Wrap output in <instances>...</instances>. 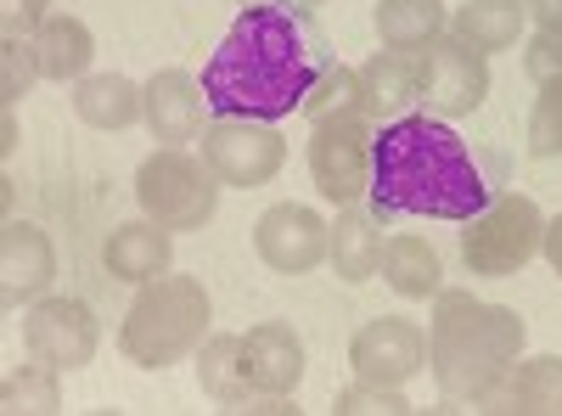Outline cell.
<instances>
[{
	"label": "cell",
	"mask_w": 562,
	"mask_h": 416,
	"mask_svg": "<svg viewBox=\"0 0 562 416\" xmlns=\"http://www.w3.org/2000/svg\"><path fill=\"white\" fill-rule=\"evenodd\" d=\"M495 411H524V416H557L562 411V355H535L512 366V378L490 400Z\"/></svg>",
	"instance_id": "cell-24"
},
{
	"label": "cell",
	"mask_w": 562,
	"mask_h": 416,
	"mask_svg": "<svg viewBox=\"0 0 562 416\" xmlns=\"http://www.w3.org/2000/svg\"><path fill=\"white\" fill-rule=\"evenodd\" d=\"M23 349H29V360L52 366V372H85L102 349L97 310L85 299H40L23 315Z\"/></svg>",
	"instance_id": "cell-9"
},
{
	"label": "cell",
	"mask_w": 562,
	"mask_h": 416,
	"mask_svg": "<svg viewBox=\"0 0 562 416\" xmlns=\"http://www.w3.org/2000/svg\"><path fill=\"white\" fill-rule=\"evenodd\" d=\"M34 52H40V68L45 79H85L90 74V57H97V34H90L79 18H45V29L34 34Z\"/></svg>",
	"instance_id": "cell-25"
},
{
	"label": "cell",
	"mask_w": 562,
	"mask_h": 416,
	"mask_svg": "<svg viewBox=\"0 0 562 416\" xmlns=\"http://www.w3.org/2000/svg\"><path fill=\"white\" fill-rule=\"evenodd\" d=\"M524 315L506 304H484L461 288H445L434 299V333H428V366L445 400L490 405L512 366L524 355Z\"/></svg>",
	"instance_id": "cell-3"
},
{
	"label": "cell",
	"mask_w": 562,
	"mask_h": 416,
	"mask_svg": "<svg viewBox=\"0 0 562 416\" xmlns=\"http://www.w3.org/2000/svg\"><path fill=\"white\" fill-rule=\"evenodd\" d=\"M74 113L90 130H124L147 113V85H135L124 74H85L74 85Z\"/></svg>",
	"instance_id": "cell-20"
},
{
	"label": "cell",
	"mask_w": 562,
	"mask_h": 416,
	"mask_svg": "<svg viewBox=\"0 0 562 416\" xmlns=\"http://www.w3.org/2000/svg\"><path fill=\"white\" fill-rule=\"evenodd\" d=\"M428 74H434V57L428 52H400V45H383L378 57L360 68L366 79V97H371V119H405L422 90H428Z\"/></svg>",
	"instance_id": "cell-15"
},
{
	"label": "cell",
	"mask_w": 562,
	"mask_h": 416,
	"mask_svg": "<svg viewBox=\"0 0 562 416\" xmlns=\"http://www.w3.org/2000/svg\"><path fill=\"white\" fill-rule=\"evenodd\" d=\"M293 7H304V12H315V7H321V0H293Z\"/></svg>",
	"instance_id": "cell-36"
},
{
	"label": "cell",
	"mask_w": 562,
	"mask_h": 416,
	"mask_svg": "<svg viewBox=\"0 0 562 416\" xmlns=\"http://www.w3.org/2000/svg\"><path fill=\"white\" fill-rule=\"evenodd\" d=\"M102 265H108L113 282L147 288V282H158V276H169V265H175V231L158 225V220L113 225V237L102 243Z\"/></svg>",
	"instance_id": "cell-14"
},
{
	"label": "cell",
	"mask_w": 562,
	"mask_h": 416,
	"mask_svg": "<svg viewBox=\"0 0 562 416\" xmlns=\"http://www.w3.org/2000/svg\"><path fill=\"white\" fill-rule=\"evenodd\" d=\"M203 79H192L186 68H164L153 74L147 85V130L158 135L164 147H186V142H198L203 135Z\"/></svg>",
	"instance_id": "cell-16"
},
{
	"label": "cell",
	"mask_w": 562,
	"mask_h": 416,
	"mask_svg": "<svg viewBox=\"0 0 562 416\" xmlns=\"http://www.w3.org/2000/svg\"><path fill=\"white\" fill-rule=\"evenodd\" d=\"M310 119H333V113H349V119H371V97H366V79L360 68H333L304 102Z\"/></svg>",
	"instance_id": "cell-26"
},
{
	"label": "cell",
	"mask_w": 562,
	"mask_h": 416,
	"mask_svg": "<svg viewBox=\"0 0 562 416\" xmlns=\"http://www.w3.org/2000/svg\"><path fill=\"white\" fill-rule=\"evenodd\" d=\"M57 276V248L40 225L29 220H7L0 231V304L18 310V304H40L45 288Z\"/></svg>",
	"instance_id": "cell-13"
},
{
	"label": "cell",
	"mask_w": 562,
	"mask_h": 416,
	"mask_svg": "<svg viewBox=\"0 0 562 416\" xmlns=\"http://www.w3.org/2000/svg\"><path fill=\"white\" fill-rule=\"evenodd\" d=\"M209 315L214 310H209V293L198 276H158V282L135 293L124 327H119V349L140 372H164V366L203 349Z\"/></svg>",
	"instance_id": "cell-4"
},
{
	"label": "cell",
	"mask_w": 562,
	"mask_h": 416,
	"mask_svg": "<svg viewBox=\"0 0 562 416\" xmlns=\"http://www.w3.org/2000/svg\"><path fill=\"white\" fill-rule=\"evenodd\" d=\"M529 29V12H524V0H467V7L450 12V34L467 40V45H479V52H506V45H518Z\"/></svg>",
	"instance_id": "cell-21"
},
{
	"label": "cell",
	"mask_w": 562,
	"mask_h": 416,
	"mask_svg": "<svg viewBox=\"0 0 562 416\" xmlns=\"http://www.w3.org/2000/svg\"><path fill=\"white\" fill-rule=\"evenodd\" d=\"M546 243V214L535 198L501 192L484 214L461 225V259L479 276H518Z\"/></svg>",
	"instance_id": "cell-6"
},
{
	"label": "cell",
	"mask_w": 562,
	"mask_h": 416,
	"mask_svg": "<svg viewBox=\"0 0 562 416\" xmlns=\"http://www.w3.org/2000/svg\"><path fill=\"white\" fill-rule=\"evenodd\" d=\"M506 192V158L495 147L467 142L450 119L405 113L371 135V214L378 225L445 220L467 225Z\"/></svg>",
	"instance_id": "cell-1"
},
{
	"label": "cell",
	"mask_w": 562,
	"mask_h": 416,
	"mask_svg": "<svg viewBox=\"0 0 562 416\" xmlns=\"http://www.w3.org/2000/svg\"><path fill=\"white\" fill-rule=\"evenodd\" d=\"M524 12L535 29H562V0H524Z\"/></svg>",
	"instance_id": "cell-33"
},
{
	"label": "cell",
	"mask_w": 562,
	"mask_h": 416,
	"mask_svg": "<svg viewBox=\"0 0 562 416\" xmlns=\"http://www.w3.org/2000/svg\"><path fill=\"white\" fill-rule=\"evenodd\" d=\"M540 254H546V265L562 276V214H557V220H546V243H540Z\"/></svg>",
	"instance_id": "cell-34"
},
{
	"label": "cell",
	"mask_w": 562,
	"mask_h": 416,
	"mask_svg": "<svg viewBox=\"0 0 562 416\" xmlns=\"http://www.w3.org/2000/svg\"><path fill=\"white\" fill-rule=\"evenodd\" d=\"M237 7H265V0H237Z\"/></svg>",
	"instance_id": "cell-37"
},
{
	"label": "cell",
	"mask_w": 562,
	"mask_h": 416,
	"mask_svg": "<svg viewBox=\"0 0 562 416\" xmlns=\"http://www.w3.org/2000/svg\"><path fill=\"white\" fill-rule=\"evenodd\" d=\"M63 372H52V366H18V372L7 378V405L12 411H57L63 405V389H57Z\"/></svg>",
	"instance_id": "cell-29"
},
{
	"label": "cell",
	"mask_w": 562,
	"mask_h": 416,
	"mask_svg": "<svg viewBox=\"0 0 562 416\" xmlns=\"http://www.w3.org/2000/svg\"><path fill=\"white\" fill-rule=\"evenodd\" d=\"M529 153L535 158H562V74L540 85L535 113H529Z\"/></svg>",
	"instance_id": "cell-28"
},
{
	"label": "cell",
	"mask_w": 562,
	"mask_h": 416,
	"mask_svg": "<svg viewBox=\"0 0 562 416\" xmlns=\"http://www.w3.org/2000/svg\"><path fill=\"white\" fill-rule=\"evenodd\" d=\"M198 383H203V394L220 400V405L293 411L288 394H254V383H248V372H243V338H231V333H220V338H209V344L198 349Z\"/></svg>",
	"instance_id": "cell-18"
},
{
	"label": "cell",
	"mask_w": 562,
	"mask_h": 416,
	"mask_svg": "<svg viewBox=\"0 0 562 416\" xmlns=\"http://www.w3.org/2000/svg\"><path fill=\"white\" fill-rule=\"evenodd\" d=\"M18 153V113L7 108V119H0V158H12Z\"/></svg>",
	"instance_id": "cell-35"
},
{
	"label": "cell",
	"mask_w": 562,
	"mask_h": 416,
	"mask_svg": "<svg viewBox=\"0 0 562 416\" xmlns=\"http://www.w3.org/2000/svg\"><path fill=\"white\" fill-rule=\"evenodd\" d=\"M254 248L276 276H304L333 248V225L304 203H270L254 225Z\"/></svg>",
	"instance_id": "cell-10"
},
{
	"label": "cell",
	"mask_w": 562,
	"mask_h": 416,
	"mask_svg": "<svg viewBox=\"0 0 562 416\" xmlns=\"http://www.w3.org/2000/svg\"><path fill=\"white\" fill-rule=\"evenodd\" d=\"M524 68H529V79H557L562 74V29H540L529 45H524Z\"/></svg>",
	"instance_id": "cell-31"
},
{
	"label": "cell",
	"mask_w": 562,
	"mask_h": 416,
	"mask_svg": "<svg viewBox=\"0 0 562 416\" xmlns=\"http://www.w3.org/2000/svg\"><path fill=\"white\" fill-rule=\"evenodd\" d=\"M310 175H315V192L338 209L366 198V187H371V119H349V113L315 119Z\"/></svg>",
	"instance_id": "cell-8"
},
{
	"label": "cell",
	"mask_w": 562,
	"mask_h": 416,
	"mask_svg": "<svg viewBox=\"0 0 562 416\" xmlns=\"http://www.w3.org/2000/svg\"><path fill=\"white\" fill-rule=\"evenodd\" d=\"M243 372H248L254 394H293L304 378V338L288 321H259L243 338Z\"/></svg>",
	"instance_id": "cell-17"
},
{
	"label": "cell",
	"mask_w": 562,
	"mask_h": 416,
	"mask_svg": "<svg viewBox=\"0 0 562 416\" xmlns=\"http://www.w3.org/2000/svg\"><path fill=\"white\" fill-rule=\"evenodd\" d=\"M45 0H0V29H7V40H34L45 29Z\"/></svg>",
	"instance_id": "cell-32"
},
{
	"label": "cell",
	"mask_w": 562,
	"mask_h": 416,
	"mask_svg": "<svg viewBox=\"0 0 562 416\" xmlns=\"http://www.w3.org/2000/svg\"><path fill=\"white\" fill-rule=\"evenodd\" d=\"M338 416H405L411 411V400L394 389V383H366V378H355L349 389H338V405H333Z\"/></svg>",
	"instance_id": "cell-30"
},
{
	"label": "cell",
	"mask_w": 562,
	"mask_h": 416,
	"mask_svg": "<svg viewBox=\"0 0 562 416\" xmlns=\"http://www.w3.org/2000/svg\"><path fill=\"white\" fill-rule=\"evenodd\" d=\"M428 57H434V74H428L422 102H428L434 119H461L490 97V57L479 52V45H467L456 34H439L428 45Z\"/></svg>",
	"instance_id": "cell-12"
},
{
	"label": "cell",
	"mask_w": 562,
	"mask_h": 416,
	"mask_svg": "<svg viewBox=\"0 0 562 416\" xmlns=\"http://www.w3.org/2000/svg\"><path fill=\"white\" fill-rule=\"evenodd\" d=\"M383 282L400 299H439L445 293V259L434 254V243L422 237H389L383 243Z\"/></svg>",
	"instance_id": "cell-22"
},
{
	"label": "cell",
	"mask_w": 562,
	"mask_h": 416,
	"mask_svg": "<svg viewBox=\"0 0 562 416\" xmlns=\"http://www.w3.org/2000/svg\"><path fill=\"white\" fill-rule=\"evenodd\" d=\"M326 265H333L338 282L360 288L383 270V231H378V214L371 209H338L333 220V248H326Z\"/></svg>",
	"instance_id": "cell-19"
},
{
	"label": "cell",
	"mask_w": 562,
	"mask_h": 416,
	"mask_svg": "<svg viewBox=\"0 0 562 416\" xmlns=\"http://www.w3.org/2000/svg\"><path fill=\"white\" fill-rule=\"evenodd\" d=\"M135 203L147 220H158L169 231H203L220 209V175L209 164H198L192 153L164 147L135 169Z\"/></svg>",
	"instance_id": "cell-5"
},
{
	"label": "cell",
	"mask_w": 562,
	"mask_h": 416,
	"mask_svg": "<svg viewBox=\"0 0 562 416\" xmlns=\"http://www.w3.org/2000/svg\"><path fill=\"white\" fill-rule=\"evenodd\" d=\"M338 68L333 40L315 23V12L293 0L243 7L220 52L203 68V102L214 119H288L304 113L310 90Z\"/></svg>",
	"instance_id": "cell-2"
},
{
	"label": "cell",
	"mask_w": 562,
	"mask_h": 416,
	"mask_svg": "<svg viewBox=\"0 0 562 416\" xmlns=\"http://www.w3.org/2000/svg\"><path fill=\"white\" fill-rule=\"evenodd\" d=\"M371 23H378V40L400 45V52H428L439 34H450L445 0H378Z\"/></svg>",
	"instance_id": "cell-23"
},
{
	"label": "cell",
	"mask_w": 562,
	"mask_h": 416,
	"mask_svg": "<svg viewBox=\"0 0 562 416\" xmlns=\"http://www.w3.org/2000/svg\"><path fill=\"white\" fill-rule=\"evenodd\" d=\"M40 79H45V68H40L34 40H7V45H0V102L18 108Z\"/></svg>",
	"instance_id": "cell-27"
},
{
	"label": "cell",
	"mask_w": 562,
	"mask_h": 416,
	"mask_svg": "<svg viewBox=\"0 0 562 416\" xmlns=\"http://www.w3.org/2000/svg\"><path fill=\"white\" fill-rule=\"evenodd\" d=\"M198 142H203V164L220 175V187H237V192L270 187L281 164H288V142L265 119H214L203 124Z\"/></svg>",
	"instance_id": "cell-7"
},
{
	"label": "cell",
	"mask_w": 562,
	"mask_h": 416,
	"mask_svg": "<svg viewBox=\"0 0 562 416\" xmlns=\"http://www.w3.org/2000/svg\"><path fill=\"white\" fill-rule=\"evenodd\" d=\"M349 366L366 383H394L400 389L416 372H428V333H422L416 321H400V315L366 321L349 338Z\"/></svg>",
	"instance_id": "cell-11"
}]
</instances>
